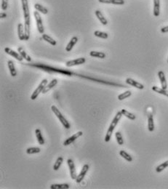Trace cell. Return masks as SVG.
<instances>
[{"label":"cell","instance_id":"obj_3","mask_svg":"<svg viewBox=\"0 0 168 189\" xmlns=\"http://www.w3.org/2000/svg\"><path fill=\"white\" fill-rule=\"evenodd\" d=\"M122 116L123 115H122L121 111H118V112L117 113L116 116H114V119H113L112 122H111V125H110L109 127H108V130H107L106 135V137H105V142L108 143V142H109L110 141V140H111V135H112L113 134V132H114L116 126L117 125L118 122H119V120L121 119Z\"/></svg>","mask_w":168,"mask_h":189},{"label":"cell","instance_id":"obj_33","mask_svg":"<svg viewBox=\"0 0 168 189\" xmlns=\"http://www.w3.org/2000/svg\"><path fill=\"white\" fill-rule=\"evenodd\" d=\"M131 94H132V92H131L130 91L125 92L122 93V94H120L119 95H118L119 101H123V100L126 99V98L131 96Z\"/></svg>","mask_w":168,"mask_h":189},{"label":"cell","instance_id":"obj_20","mask_svg":"<svg viewBox=\"0 0 168 189\" xmlns=\"http://www.w3.org/2000/svg\"><path fill=\"white\" fill-rule=\"evenodd\" d=\"M95 13L96 17L98 18V19L99 20L100 22H101L104 26H106V25L108 24V21H107V20L104 18V16L103 15V14L101 13V11L96 10L95 12Z\"/></svg>","mask_w":168,"mask_h":189},{"label":"cell","instance_id":"obj_21","mask_svg":"<svg viewBox=\"0 0 168 189\" xmlns=\"http://www.w3.org/2000/svg\"><path fill=\"white\" fill-rule=\"evenodd\" d=\"M8 68H9L11 76L13 77H16L17 71L16 70H15V66H14L13 61H12V60H9V61L8 62Z\"/></svg>","mask_w":168,"mask_h":189},{"label":"cell","instance_id":"obj_37","mask_svg":"<svg viewBox=\"0 0 168 189\" xmlns=\"http://www.w3.org/2000/svg\"><path fill=\"white\" fill-rule=\"evenodd\" d=\"M112 4L116 5H122L125 4V0H113Z\"/></svg>","mask_w":168,"mask_h":189},{"label":"cell","instance_id":"obj_27","mask_svg":"<svg viewBox=\"0 0 168 189\" xmlns=\"http://www.w3.org/2000/svg\"><path fill=\"white\" fill-rule=\"evenodd\" d=\"M121 112H122V115L125 116H126L128 119H130V120H135V119H136V116H135V114L129 112V111H128L127 110L122 109V111H121Z\"/></svg>","mask_w":168,"mask_h":189},{"label":"cell","instance_id":"obj_5","mask_svg":"<svg viewBox=\"0 0 168 189\" xmlns=\"http://www.w3.org/2000/svg\"><path fill=\"white\" fill-rule=\"evenodd\" d=\"M47 84V79H43L42 81H41V83L39 84V85L38 86L37 88H36V90H34V92L32 93V96H31V99H32V101H34L35 99L37 98V97L39 96V94L42 92V91L44 90L45 87H46Z\"/></svg>","mask_w":168,"mask_h":189},{"label":"cell","instance_id":"obj_25","mask_svg":"<svg viewBox=\"0 0 168 189\" xmlns=\"http://www.w3.org/2000/svg\"><path fill=\"white\" fill-rule=\"evenodd\" d=\"M90 55L91 57L98 58L104 59L106 58V54L102 52H97V51H91L90 53Z\"/></svg>","mask_w":168,"mask_h":189},{"label":"cell","instance_id":"obj_18","mask_svg":"<svg viewBox=\"0 0 168 189\" xmlns=\"http://www.w3.org/2000/svg\"><path fill=\"white\" fill-rule=\"evenodd\" d=\"M18 52L20 53V55L22 56L23 58L25 59L26 61H28V62L32 61V58H31L30 56H29V55L26 53V52L24 50V49L23 48V47H19L18 48Z\"/></svg>","mask_w":168,"mask_h":189},{"label":"cell","instance_id":"obj_24","mask_svg":"<svg viewBox=\"0 0 168 189\" xmlns=\"http://www.w3.org/2000/svg\"><path fill=\"white\" fill-rule=\"evenodd\" d=\"M152 90L156 92L159 93V94H163V95L168 97V90H165V89L160 88V87H156V86H153V87H152Z\"/></svg>","mask_w":168,"mask_h":189},{"label":"cell","instance_id":"obj_39","mask_svg":"<svg viewBox=\"0 0 168 189\" xmlns=\"http://www.w3.org/2000/svg\"><path fill=\"white\" fill-rule=\"evenodd\" d=\"M161 32L162 33H167V32H168V26H165V27L162 28L161 29Z\"/></svg>","mask_w":168,"mask_h":189},{"label":"cell","instance_id":"obj_38","mask_svg":"<svg viewBox=\"0 0 168 189\" xmlns=\"http://www.w3.org/2000/svg\"><path fill=\"white\" fill-rule=\"evenodd\" d=\"M98 2L100 3H104V4H112L113 0H98Z\"/></svg>","mask_w":168,"mask_h":189},{"label":"cell","instance_id":"obj_23","mask_svg":"<svg viewBox=\"0 0 168 189\" xmlns=\"http://www.w3.org/2000/svg\"><path fill=\"white\" fill-rule=\"evenodd\" d=\"M148 129L150 132H153L154 130V122L152 114H150L148 117Z\"/></svg>","mask_w":168,"mask_h":189},{"label":"cell","instance_id":"obj_19","mask_svg":"<svg viewBox=\"0 0 168 189\" xmlns=\"http://www.w3.org/2000/svg\"><path fill=\"white\" fill-rule=\"evenodd\" d=\"M35 134H36V139H37L39 144L41 145V146H43V145L45 144V139H44L43 136H42V132H41L40 129H36V130H35Z\"/></svg>","mask_w":168,"mask_h":189},{"label":"cell","instance_id":"obj_22","mask_svg":"<svg viewBox=\"0 0 168 189\" xmlns=\"http://www.w3.org/2000/svg\"><path fill=\"white\" fill-rule=\"evenodd\" d=\"M42 39H43L45 42H48V43L50 44V45H53V46H56V44H57V42H56V41L55 40V39H53L51 36L46 34H42Z\"/></svg>","mask_w":168,"mask_h":189},{"label":"cell","instance_id":"obj_26","mask_svg":"<svg viewBox=\"0 0 168 189\" xmlns=\"http://www.w3.org/2000/svg\"><path fill=\"white\" fill-rule=\"evenodd\" d=\"M34 8L36 9V11H38V12H40L41 13L44 14V15H46V14L48 13V10L46 8H45V7L42 6V5H39V4H35Z\"/></svg>","mask_w":168,"mask_h":189},{"label":"cell","instance_id":"obj_35","mask_svg":"<svg viewBox=\"0 0 168 189\" xmlns=\"http://www.w3.org/2000/svg\"><path fill=\"white\" fill-rule=\"evenodd\" d=\"M167 167H168V160L166 161V162H165L164 163L159 164V166L156 167V173H161V172L163 171V170H165V168H167Z\"/></svg>","mask_w":168,"mask_h":189},{"label":"cell","instance_id":"obj_2","mask_svg":"<svg viewBox=\"0 0 168 189\" xmlns=\"http://www.w3.org/2000/svg\"><path fill=\"white\" fill-rule=\"evenodd\" d=\"M21 3H22L24 16V29H25V35H26L25 40L27 41L29 39L31 35V18L29 2H28V0H21Z\"/></svg>","mask_w":168,"mask_h":189},{"label":"cell","instance_id":"obj_32","mask_svg":"<svg viewBox=\"0 0 168 189\" xmlns=\"http://www.w3.org/2000/svg\"><path fill=\"white\" fill-rule=\"evenodd\" d=\"M41 151V149L39 147H31L26 149V153L28 154H34Z\"/></svg>","mask_w":168,"mask_h":189},{"label":"cell","instance_id":"obj_7","mask_svg":"<svg viewBox=\"0 0 168 189\" xmlns=\"http://www.w3.org/2000/svg\"><path fill=\"white\" fill-rule=\"evenodd\" d=\"M67 164L68 166H69V171H70L71 177L72 180H76L77 177V173L75 168V165H74V161L72 160L71 159H69L67 160Z\"/></svg>","mask_w":168,"mask_h":189},{"label":"cell","instance_id":"obj_31","mask_svg":"<svg viewBox=\"0 0 168 189\" xmlns=\"http://www.w3.org/2000/svg\"><path fill=\"white\" fill-rule=\"evenodd\" d=\"M94 35L95 36L98 38H101V39H106L108 37V34L106 32H100V31H95L94 32Z\"/></svg>","mask_w":168,"mask_h":189},{"label":"cell","instance_id":"obj_11","mask_svg":"<svg viewBox=\"0 0 168 189\" xmlns=\"http://www.w3.org/2000/svg\"><path fill=\"white\" fill-rule=\"evenodd\" d=\"M5 51L7 54L10 55H11L12 57H13L14 58L16 59V60H19V61H22V60H23V57L20 55V53H18V52L17 53V52L14 51V50H12V49L9 48V47H5Z\"/></svg>","mask_w":168,"mask_h":189},{"label":"cell","instance_id":"obj_9","mask_svg":"<svg viewBox=\"0 0 168 189\" xmlns=\"http://www.w3.org/2000/svg\"><path fill=\"white\" fill-rule=\"evenodd\" d=\"M82 135H83V132H82V131H80V132H77V133H75L74 135H72L71 137H70V138H69L68 139H66V140L63 142V146H69V145L71 144L72 143H74V141H75L77 138L81 137Z\"/></svg>","mask_w":168,"mask_h":189},{"label":"cell","instance_id":"obj_6","mask_svg":"<svg viewBox=\"0 0 168 189\" xmlns=\"http://www.w3.org/2000/svg\"><path fill=\"white\" fill-rule=\"evenodd\" d=\"M34 15L35 20H36V27H37L38 32H39L41 34H43L44 32H45V29H44L42 17H41L40 14H39V12H37V11H34Z\"/></svg>","mask_w":168,"mask_h":189},{"label":"cell","instance_id":"obj_14","mask_svg":"<svg viewBox=\"0 0 168 189\" xmlns=\"http://www.w3.org/2000/svg\"><path fill=\"white\" fill-rule=\"evenodd\" d=\"M158 77H159V80H160L162 88L167 90V80L166 78H165V73H164L162 71H159V72H158Z\"/></svg>","mask_w":168,"mask_h":189},{"label":"cell","instance_id":"obj_30","mask_svg":"<svg viewBox=\"0 0 168 189\" xmlns=\"http://www.w3.org/2000/svg\"><path fill=\"white\" fill-rule=\"evenodd\" d=\"M63 162V158L61 157V156H59V157L57 159V160H56L54 166H53V170H56V171L58 170L59 168L60 167V166H61Z\"/></svg>","mask_w":168,"mask_h":189},{"label":"cell","instance_id":"obj_10","mask_svg":"<svg viewBox=\"0 0 168 189\" xmlns=\"http://www.w3.org/2000/svg\"><path fill=\"white\" fill-rule=\"evenodd\" d=\"M89 169H90V167H89L88 164H84V166H83V167H82V169L81 172H80V175H77V179L75 180L76 182H77V183L82 182V180L84 178L86 174H87V173L88 172Z\"/></svg>","mask_w":168,"mask_h":189},{"label":"cell","instance_id":"obj_41","mask_svg":"<svg viewBox=\"0 0 168 189\" xmlns=\"http://www.w3.org/2000/svg\"><path fill=\"white\" fill-rule=\"evenodd\" d=\"M167 63H168V60H167Z\"/></svg>","mask_w":168,"mask_h":189},{"label":"cell","instance_id":"obj_15","mask_svg":"<svg viewBox=\"0 0 168 189\" xmlns=\"http://www.w3.org/2000/svg\"><path fill=\"white\" fill-rule=\"evenodd\" d=\"M160 13V0H154V15L158 17Z\"/></svg>","mask_w":168,"mask_h":189},{"label":"cell","instance_id":"obj_4","mask_svg":"<svg viewBox=\"0 0 168 189\" xmlns=\"http://www.w3.org/2000/svg\"><path fill=\"white\" fill-rule=\"evenodd\" d=\"M51 109H52V111H53V112L55 114V115L58 117V119H59V121L61 122V124L63 125V126L66 129H69V128L71 127L70 124H69V122H68L67 119H66V118L63 116V114L60 113V111H59L58 108L56 105H52Z\"/></svg>","mask_w":168,"mask_h":189},{"label":"cell","instance_id":"obj_12","mask_svg":"<svg viewBox=\"0 0 168 189\" xmlns=\"http://www.w3.org/2000/svg\"><path fill=\"white\" fill-rule=\"evenodd\" d=\"M126 83L128 84H129V85L133 86V87H135V88L139 89V90H143V89L144 88V86L142 84H141V83H139V82H138V81H135V80L132 79H131V78L127 79Z\"/></svg>","mask_w":168,"mask_h":189},{"label":"cell","instance_id":"obj_16","mask_svg":"<svg viewBox=\"0 0 168 189\" xmlns=\"http://www.w3.org/2000/svg\"><path fill=\"white\" fill-rule=\"evenodd\" d=\"M78 42V38L77 36H74V37H72L71 39L70 40V42H69V44L67 45L66 47V52H70L71 50L73 49V47H74V45L77 43Z\"/></svg>","mask_w":168,"mask_h":189},{"label":"cell","instance_id":"obj_1","mask_svg":"<svg viewBox=\"0 0 168 189\" xmlns=\"http://www.w3.org/2000/svg\"><path fill=\"white\" fill-rule=\"evenodd\" d=\"M28 65L30 66H33V67L40 68V69H42V71H46V72H48V73H58V74H63V75H66V76H69V77H71V76H77V77H82V78H86V79H87L91 80V81H96V82L103 83V84H108V85L116 86V87H124V86L122 85V84H117V83H114V82H110V81H104V80L98 79L87 77V76H83V75H81V74H77V73L72 72V71H69V70H64V69L57 68L52 67V66H47V65L41 64V63H34V64H28Z\"/></svg>","mask_w":168,"mask_h":189},{"label":"cell","instance_id":"obj_13","mask_svg":"<svg viewBox=\"0 0 168 189\" xmlns=\"http://www.w3.org/2000/svg\"><path fill=\"white\" fill-rule=\"evenodd\" d=\"M18 35L20 40L23 41L26 39V35H25V29L24 26L22 23H18Z\"/></svg>","mask_w":168,"mask_h":189},{"label":"cell","instance_id":"obj_29","mask_svg":"<svg viewBox=\"0 0 168 189\" xmlns=\"http://www.w3.org/2000/svg\"><path fill=\"white\" fill-rule=\"evenodd\" d=\"M119 155L121 156H122V157H123L124 159H125V160L128 161V162H131L132 161V156H131L129 154V153H127V152L125 151H123V150L120 151H119Z\"/></svg>","mask_w":168,"mask_h":189},{"label":"cell","instance_id":"obj_34","mask_svg":"<svg viewBox=\"0 0 168 189\" xmlns=\"http://www.w3.org/2000/svg\"><path fill=\"white\" fill-rule=\"evenodd\" d=\"M115 137L116 139H117V143H118L119 146H122L124 144V140L123 138H122V135L120 132H117L115 133Z\"/></svg>","mask_w":168,"mask_h":189},{"label":"cell","instance_id":"obj_28","mask_svg":"<svg viewBox=\"0 0 168 189\" xmlns=\"http://www.w3.org/2000/svg\"><path fill=\"white\" fill-rule=\"evenodd\" d=\"M51 189H69V185L63 183V184H52L50 186Z\"/></svg>","mask_w":168,"mask_h":189},{"label":"cell","instance_id":"obj_36","mask_svg":"<svg viewBox=\"0 0 168 189\" xmlns=\"http://www.w3.org/2000/svg\"><path fill=\"white\" fill-rule=\"evenodd\" d=\"M8 7V0H2V10H6Z\"/></svg>","mask_w":168,"mask_h":189},{"label":"cell","instance_id":"obj_17","mask_svg":"<svg viewBox=\"0 0 168 189\" xmlns=\"http://www.w3.org/2000/svg\"><path fill=\"white\" fill-rule=\"evenodd\" d=\"M58 84V80L56 79H53L51 81H50V83L48 84H47L46 87H45V89H44V90L42 91V93L43 94H45V93L47 92L49 90H50L51 89H53V87H55L56 86V84Z\"/></svg>","mask_w":168,"mask_h":189},{"label":"cell","instance_id":"obj_8","mask_svg":"<svg viewBox=\"0 0 168 189\" xmlns=\"http://www.w3.org/2000/svg\"><path fill=\"white\" fill-rule=\"evenodd\" d=\"M86 62V59L84 58H77L75 60H72L67 61L66 63V67H72V66H79V65L84 64Z\"/></svg>","mask_w":168,"mask_h":189},{"label":"cell","instance_id":"obj_40","mask_svg":"<svg viewBox=\"0 0 168 189\" xmlns=\"http://www.w3.org/2000/svg\"><path fill=\"white\" fill-rule=\"evenodd\" d=\"M7 17V14L6 13H4V12H1V14H0V18H5Z\"/></svg>","mask_w":168,"mask_h":189}]
</instances>
